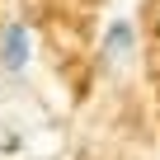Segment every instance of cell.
I'll return each mask as SVG.
<instances>
[{
    "label": "cell",
    "instance_id": "1",
    "mask_svg": "<svg viewBox=\"0 0 160 160\" xmlns=\"http://www.w3.org/2000/svg\"><path fill=\"white\" fill-rule=\"evenodd\" d=\"M28 66H33V28H28V19H10L0 28V75L24 80Z\"/></svg>",
    "mask_w": 160,
    "mask_h": 160
},
{
    "label": "cell",
    "instance_id": "2",
    "mask_svg": "<svg viewBox=\"0 0 160 160\" xmlns=\"http://www.w3.org/2000/svg\"><path fill=\"white\" fill-rule=\"evenodd\" d=\"M99 57H104L113 71L137 57V28H132V19H113V24L99 33Z\"/></svg>",
    "mask_w": 160,
    "mask_h": 160
}]
</instances>
